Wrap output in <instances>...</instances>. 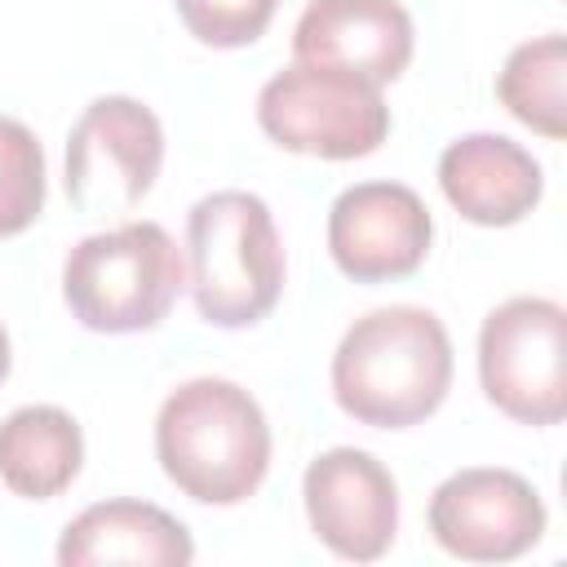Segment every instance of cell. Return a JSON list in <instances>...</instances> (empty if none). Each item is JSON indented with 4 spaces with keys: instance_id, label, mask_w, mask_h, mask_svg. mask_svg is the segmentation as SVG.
I'll use <instances>...</instances> for the list:
<instances>
[{
    "instance_id": "obj_6",
    "label": "cell",
    "mask_w": 567,
    "mask_h": 567,
    "mask_svg": "<svg viewBox=\"0 0 567 567\" xmlns=\"http://www.w3.org/2000/svg\"><path fill=\"white\" fill-rule=\"evenodd\" d=\"M478 381L492 408L523 425L567 412V310L549 297H509L478 328Z\"/></svg>"
},
{
    "instance_id": "obj_13",
    "label": "cell",
    "mask_w": 567,
    "mask_h": 567,
    "mask_svg": "<svg viewBox=\"0 0 567 567\" xmlns=\"http://www.w3.org/2000/svg\"><path fill=\"white\" fill-rule=\"evenodd\" d=\"M195 558L190 532L151 501H97L75 514L58 540L62 567L133 563V567H186Z\"/></svg>"
},
{
    "instance_id": "obj_17",
    "label": "cell",
    "mask_w": 567,
    "mask_h": 567,
    "mask_svg": "<svg viewBox=\"0 0 567 567\" xmlns=\"http://www.w3.org/2000/svg\"><path fill=\"white\" fill-rule=\"evenodd\" d=\"M275 9H279V0H177V18L208 49L252 44L270 27Z\"/></svg>"
},
{
    "instance_id": "obj_15",
    "label": "cell",
    "mask_w": 567,
    "mask_h": 567,
    "mask_svg": "<svg viewBox=\"0 0 567 567\" xmlns=\"http://www.w3.org/2000/svg\"><path fill=\"white\" fill-rule=\"evenodd\" d=\"M563 75H567V40L558 31L518 44L501 75H496V97L501 106L527 124L532 133L558 142L567 133V97H563Z\"/></svg>"
},
{
    "instance_id": "obj_7",
    "label": "cell",
    "mask_w": 567,
    "mask_h": 567,
    "mask_svg": "<svg viewBox=\"0 0 567 567\" xmlns=\"http://www.w3.org/2000/svg\"><path fill=\"white\" fill-rule=\"evenodd\" d=\"M164 164V128L124 93L93 97L66 133V199L84 217L133 213Z\"/></svg>"
},
{
    "instance_id": "obj_12",
    "label": "cell",
    "mask_w": 567,
    "mask_h": 567,
    "mask_svg": "<svg viewBox=\"0 0 567 567\" xmlns=\"http://www.w3.org/2000/svg\"><path fill=\"white\" fill-rule=\"evenodd\" d=\"M439 186L465 221L514 226L540 204L545 173L532 151H523L514 137L465 133L439 155Z\"/></svg>"
},
{
    "instance_id": "obj_1",
    "label": "cell",
    "mask_w": 567,
    "mask_h": 567,
    "mask_svg": "<svg viewBox=\"0 0 567 567\" xmlns=\"http://www.w3.org/2000/svg\"><path fill=\"white\" fill-rule=\"evenodd\" d=\"M452 385V341L425 306H381L354 319L332 354V399L372 430H408L439 412Z\"/></svg>"
},
{
    "instance_id": "obj_4",
    "label": "cell",
    "mask_w": 567,
    "mask_h": 567,
    "mask_svg": "<svg viewBox=\"0 0 567 567\" xmlns=\"http://www.w3.org/2000/svg\"><path fill=\"white\" fill-rule=\"evenodd\" d=\"M186 284V261L159 221H124L84 235L62 261V297L93 332H146L164 323Z\"/></svg>"
},
{
    "instance_id": "obj_18",
    "label": "cell",
    "mask_w": 567,
    "mask_h": 567,
    "mask_svg": "<svg viewBox=\"0 0 567 567\" xmlns=\"http://www.w3.org/2000/svg\"><path fill=\"white\" fill-rule=\"evenodd\" d=\"M9 368H13V350H9V332H4V323H0V385H4Z\"/></svg>"
},
{
    "instance_id": "obj_5",
    "label": "cell",
    "mask_w": 567,
    "mask_h": 567,
    "mask_svg": "<svg viewBox=\"0 0 567 567\" xmlns=\"http://www.w3.org/2000/svg\"><path fill=\"white\" fill-rule=\"evenodd\" d=\"M261 133L297 155L363 159L390 133V106L377 84L332 66L292 62L257 93Z\"/></svg>"
},
{
    "instance_id": "obj_11",
    "label": "cell",
    "mask_w": 567,
    "mask_h": 567,
    "mask_svg": "<svg viewBox=\"0 0 567 567\" xmlns=\"http://www.w3.org/2000/svg\"><path fill=\"white\" fill-rule=\"evenodd\" d=\"M412 13L399 0H310L292 27V58L390 84L412 62Z\"/></svg>"
},
{
    "instance_id": "obj_2",
    "label": "cell",
    "mask_w": 567,
    "mask_h": 567,
    "mask_svg": "<svg viewBox=\"0 0 567 567\" xmlns=\"http://www.w3.org/2000/svg\"><path fill=\"white\" fill-rule=\"evenodd\" d=\"M155 456L182 496L199 505H239L270 470V425L244 385L195 377L159 403Z\"/></svg>"
},
{
    "instance_id": "obj_10",
    "label": "cell",
    "mask_w": 567,
    "mask_h": 567,
    "mask_svg": "<svg viewBox=\"0 0 567 567\" xmlns=\"http://www.w3.org/2000/svg\"><path fill=\"white\" fill-rule=\"evenodd\" d=\"M301 501L310 532L350 563H372L394 545L399 487L394 474L363 447H328L306 465Z\"/></svg>"
},
{
    "instance_id": "obj_3",
    "label": "cell",
    "mask_w": 567,
    "mask_h": 567,
    "mask_svg": "<svg viewBox=\"0 0 567 567\" xmlns=\"http://www.w3.org/2000/svg\"><path fill=\"white\" fill-rule=\"evenodd\" d=\"M190 297L213 328L261 323L284 292V248L275 217L252 190H213L186 217Z\"/></svg>"
},
{
    "instance_id": "obj_14",
    "label": "cell",
    "mask_w": 567,
    "mask_h": 567,
    "mask_svg": "<svg viewBox=\"0 0 567 567\" xmlns=\"http://www.w3.org/2000/svg\"><path fill=\"white\" fill-rule=\"evenodd\" d=\"M84 465V434L53 403L13 408L0 421V483L22 501H53Z\"/></svg>"
},
{
    "instance_id": "obj_16",
    "label": "cell",
    "mask_w": 567,
    "mask_h": 567,
    "mask_svg": "<svg viewBox=\"0 0 567 567\" xmlns=\"http://www.w3.org/2000/svg\"><path fill=\"white\" fill-rule=\"evenodd\" d=\"M44 208V151L22 120L0 115V239L22 235Z\"/></svg>"
},
{
    "instance_id": "obj_8",
    "label": "cell",
    "mask_w": 567,
    "mask_h": 567,
    "mask_svg": "<svg viewBox=\"0 0 567 567\" xmlns=\"http://www.w3.org/2000/svg\"><path fill=\"white\" fill-rule=\"evenodd\" d=\"M430 536L465 563H509L545 536V501L514 470H456L430 496Z\"/></svg>"
},
{
    "instance_id": "obj_9",
    "label": "cell",
    "mask_w": 567,
    "mask_h": 567,
    "mask_svg": "<svg viewBox=\"0 0 567 567\" xmlns=\"http://www.w3.org/2000/svg\"><path fill=\"white\" fill-rule=\"evenodd\" d=\"M434 239V217L403 182L346 186L328 208V252L354 284L412 275Z\"/></svg>"
}]
</instances>
